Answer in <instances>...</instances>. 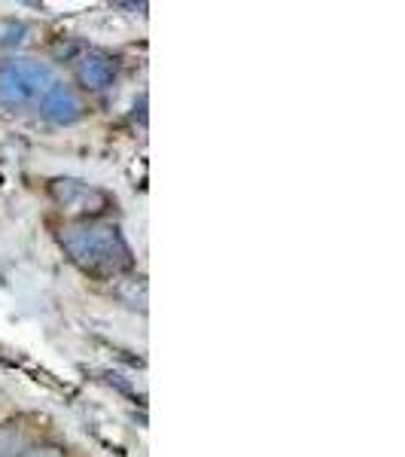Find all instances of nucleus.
I'll list each match as a JSON object with an SVG mask.
<instances>
[{
	"mask_svg": "<svg viewBox=\"0 0 405 457\" xmlns=\"http://www.w3.org/2000/svg\"><path fill=\"white\" fill-rule=\"evenodd\" d=\"M62 245L79 269L92 275H116L128 269L131 253L113 226H77L62 235Z\"/></svg>",
	"mask_w": 405,
	"mask_h": 457,
	"instance_id": "nucleus-1",
	"label": "nucleus"
},
{
	"mask_svg": "<svg viewBox=\"0 0 405 457\" xmlns=\"http://www.w3.org/2000/svg\"><path fill=\"white\" fill-rule=\"evenodd\" d=\"M49 193H53L58 208L77 213V217H98L110 208V195L104 189L88 187L86 180H77V177H55L49 183Z\"/></svg>",
	"mask_w": 405,
	"mask_h": 457,
	"instance_id": "nucleus-2",
	"label": "nucleus"
},
{
	"mask_svg": "<svg viewBox=\"0 0 405 457\" xmlns=\"http://www.w3.org/2000/svg\"><path fill=\"white\" fill-rule=\"evenodd\" d=\"M79 79L88 88H104L110 83V64L101 62V58H86L83 68H79Z\"/></svg>",
	"mask_w": 405,
	"mask_h": 457,
	"instance_id": "nucleus-3",
	"label": "nucleus"
},
{
	"mask_svg": "<svg viewBox=\"0 0 405 457\" xmlns=\"http://www.w3.org/2000/svg\"><path fill=\"white\" fill-rule=\"evenodd\" d=\"M25 448H28V442L19 427H12V424L0 427V457H21Z\"/></svg>",
	"mask_w": 405,
	"mask_h": 457,
	"instance_id": "nucleus-4",
	"label": "nucleus"
},
{
	"mask_svg": "<svg viewBox=\"0 0 405 457\" xmlns=\"http://www.w3.org/2000/svg\"><path fill=\"white\" fill-rule=\"evenodd\" d=\"M21 457H64V452L58 445H34V448H25Z\"/></svg>",
	"mask_w": 405,
	"mask_h": 457,
	"instance_id": "nucleus-5",
	"label": "nucleus"
}]
</instances>
